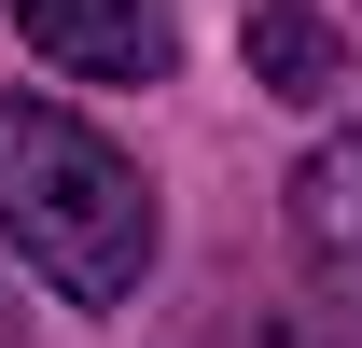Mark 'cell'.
Wrapping results in <instances>:
<instances>
[{
    "instance_id": "cell-1",
    "label": "cell",
    "mask_w": 362,
    "mask_h": 348,
    "mask_svg": "<svg viewBox=\"0 0 362 348\" xmlns=\"http://www.w3.org/2000/svg\"><path fill=\"white\" fill-rule=\"evenodd\" d=\"M0 237L70 306H139V279H153V181L70 98H0Z\"/></svg>"
},
{
    "instance_id": "cell-2",
    "label": "cell",
    "mask_w": 362,
    "mask_h": 348,
    "mask_svg": "<svg viewBox=\"0 0 362 348\" xmlns=\"http://www.w3.org/2000/svg\"><path fill=\"white\" fill-rule=\"evenodd\" d=\"M14 28H28V56L70 70V84H168L181 70L168 0H14Z\"/></svg>"
},
{
    "instance_id": "cell-3",
    "label": "cell",
    "mask_w": 362,
    "mask_h": 348,
    "mask_svg": "<svg viewBox=\"0 0 362 348\" xmlns=\"http://www.w3.org/2000/svg\"><path fill=\"white\" fill-rule=\"evenodd\" d=\"M293 251L320 265V293H334V306H362V126L320 139L307 168H293Z\"/></svg>"
},
{
    "instance_id": "cell-4",
    "label": "cell",
    "mask_w": 362,
    "mask_h": 348,
    "mask_svg": "<svg viewBox=\"0 0 362 348\" xmlns=\"http://www.w3.org/2000/svg\"><path fill=\"white\" fill-rule=\"evenodd\" d=\"M251 84L265 98H334V28L307 0H251Z\"/></svg>"
},
{
    "instance_id": "cell-5",
    "label": "cell",
    "mask_w": 362,
    "mask_h": 348,
    "mask_svg": "<svg viewBox=\"0 0 362 348\" xmlns=\"http://www.w3.org/2000/svg\"><path fill=\"white\" fill-rule=\"evenodd\" d=\"M223 348H349V335H334V320H307V306H251Z\"/></svg>"
},
{
    "instance_id": "cell-6",
    "label": "cell",
    "mask_w": 362,
    "mask_h": 348,
    "mask_svg": "<svg viewBox=\"0 0 362 348\" xmlns=\"http://www.w3.org/2000/svg\"><path fill=\"white\" fill-rule=\"evenodd\" d=\"M0 348H28V306H14V293H0Z\"/></svg>"
}]
</instances>
